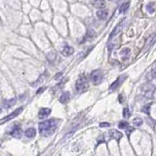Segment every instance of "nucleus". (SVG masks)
Listing matches in <instances>:
<instances>
[{
	"mask_svg": "<svg viewBox=\"0 0 156 156\" xmlns=\"http://www.w3.org/2000/svg\"><path fill=\"white\" fill-rule=\"evenodd\" d=\"M125 78H126V75H124V76H120V77L117 78V79L110 85V90H111V91H116L117 89H118V87L121 85V83H123V81H124Z\"/></svg>",
	"mask_w": 156,
	"mask_h": 156,
	"instance_id": "nucleus-7",
	"label": "nucleus"
},
{
	"mask_svg": "<svg viewBox=\"0 0 156 156\" xmlns=\"http://www.w3.org/2000/svg\"><path fill=\"white\" fill-rule=\"evenodd\" d=\"M133 131H134V128H129V127H128V128H127V134H128V135L130 136V134H131Z\"/></svg>",
	"mask_w": 156,
	"mask_h": 156,
	"instance_id": "nucleus-26",
	"label": "nucleus"
},
{
	"mask_svg": "<svg viewBox=\"0 0 156 156\" xmlns=\"http://www.w3.org/2000/svg\"><path fill=\"white\" fill-rule=\"evenodd\" d=\"M88 88H89V83H88L86 76L81 75L75 83V89H76L77 93H79V94L84 93L88 90Z\"/></svg>",
	"mask_w": 156,
	"mask_h": 156,
	"instance_id": "nucleus-2",
	"label": "nucleus"
},
{
	"mask_svg": "<svg viewBox=\"0 0 156 156\" xmlns=\"http://www.w3.org/2000/svg\"><path fill=\"white\" fill-rule=\"evenodd\" d=\"M58 123V120L56 118H51L49 120L43 121L41 123H39V132L44 136H52L57 130Z\"/></svg>",
	"mask_w": 156,
	"mask_h": 156,
	"instance_id": "nucleus-1",
	"label": "nucleus"
},
{
	"mask_svg": "<svg viewBox=\"0 0 156 156\" xmlns=\"http://www.w3.org/2000/svg\"><path fill=\"white\" fill-rule=\"evenodd\" d=\"M102 78H104V72L101 69H96L94 71H92L90 74V79L95 85H99L102 81Z\"/></svg>",
	"mask_w": 156,
	"mask_h": 156,
	"instance_id": "nucleus-3",
	"label": "nucleus"
},
{
	"mask_svg": "<svg viewBox=\"0 0 156 156\" xmlns=\"http://www.w3.org/2000/svg\"><path fill=\"white\" fill-rule=\"evenodd\" d=\"M100 126L101 127H108L109 126V123H105H105H101Z\"/></svg>",
	"mask_w": 156,
	"mask_h": 156,
	"instance_id": "nucleus-28",
	"label": "nucleus"
},
{
	"mask_svg": "<svg viewBox=\"0 0 156 156\" xmlns=\"http://www.w3.org/2000/svg\"><path fill=\"white\" fill-rule=\"evenodd\" d=\"M146 10H147L148 13H153L154 12V3L153 2H150L146 5Z\"/></svg>",
	"mask_w": 156,
	"mask_h": 156,
	"instance_id": "nucleus-21",
	"label": "nucleus"
},
{
	"mask_svg": "<svg viewBox=\"0 0 156 156\" xmlns=\"http://www.w3.org/2000/svg\"><path fill=\"white\" fill-rule=\"evenodd\" d=\"M122 28H123V22H120V23L115 27V28L113 29V30L111 31L110 35H109V39H112L113 37H115L118 33H120V32L122 31Z\"/></svg>",
	"mask_w": 156,
	"mask_h": 156,
	"instance_id": "nucleus-8",
	"label": "nucleus"
},
{
	"mask_svg": "<svg viewBox=\"0 0 156 156\" xmlns=\"http://www.w3.org/2000/svg\"><path fill=\"white\" fill-rule=\"evenodd\" d=\"M129 7H130V1H126V2H124V3L120 6L119 12H120L121 14H122V13H125V12L127 11V10L129 9Z\"/></svg>",
	"mask_w": 156,
	"mask_h": 156,
	"instance_id": "nucleus-20",
	"label": "nucleus"
},
{
	"mask_svg": "<svg viewBox=\"0 0 156 156\" xmlns=\"http://www.w3.org/2000/svg\"><path fill=\"white\" fill-rule=\"evenodd\" d=\"M51 108H45V107H43V108H40L39 110V113H38V116L40 119H43V118H46L47 116H49L51 114Z\"/></svg>",
	"mask_w": 156,
	"mask_h": 156,
	"instance_id": "nucleus-9",
	"label": "nucleus"
},
{
	"mask_svg": "<svg viewBox=\"0 0 156 156\" xmlns=\"http://www.w3.org/2000/svg\"><path fill=\"white\" fill-rule=\"evenodd\" d=\"M44 90H45V88H44V87H43V88H42V89H39V90L37 91V93H36V94H39V93H42V92H43Z\"/></svg>",
	"mask_w": 156,
	"mask_h": 156,
	"instance_id": "nucleus-29",
	"label": "nucleus"
},
{
	"mask_svg": "<svg viewBox=\"0 0 156 156\" xmlns=\"http://www.w3.org/2000/svg\"><path fill=\"white\" fill-rule=\"evenodd\" d=\"M93 5H94L96 8L102 9L105 7V0H93Z\"/></svg>",
	"mask_w": 156,
	"mask_h": 156,
	"instance_id": "nucleus-16",
	"label": "nucleus"
},
{
	"mask_svg": "<svg viewBox=\"0 0 156 156\" xmlns=\"http://www.w3.org/2000/svg\"><path fill=\"white\" fill-rule=\"evenodd\" d=\"M69 100H70V94L68 92H65L60 97V102H62V104H67Z\"/></svg>",
	"mask_w": 156,
	"mask_h": 156,
	"instance_id": "nucleus-13",
	"label": "nucleus"
},
{
	"mask_svg": "<svg viewBox=\"0 0 156 156\" xmlns=\"http://www.w3.org/2000/svg\"><path fill=\"white\" fill-rule=\"evenodd\" d=\"M107 15H108V12L104 8L100 9L99 11H97V17L99 20H105L107 18Z\"/></svg>",
	"mask_w": 156,
	"mask_h": 156,
	"instance_id": "nucleus-11",
	"label": "nucleus"
},
{
	"mask_svg": "<svg viewBox=\"0 0 156 156\" xmlns=\"http://www.w3.org/2000/svg\"><path fill=\"white\" fill-rule=\"evenodd\" d=\"M94 36H95V31L94 30H88L87 33H86V35H85V37L83 38V40L81 41V43L87 41V39H92Z\"/></svg>",
	"mask_w": 156,
	"mask_h": 156,
	"instance_id": "nucleus-19",
	"label": "nucleus"
},
{
	"mask_svg": "<svg viewBox=\"0 0 156 156\" xmlns=\"http://www.w3.org/2000/svg\"><path fill=\"white\" fill-rule=\"evenodd\" d=\"M73 52H74V49H73L72 47H70V46H65V48H63V50H62V55L68 57V56L72 55Z\"/></svg>",
	"mask_w": 156,
	"mask_h": 156,
	"instance_id": "nucleus-17",
	"label": "nucleus"
},
{
	"mask_svg": "<svg viewBox=\"0 0 156 156\" xmlns=\"http://www.w3.org/2000/svg\"><path fill=\"white\" fill-rule=\"evenodd\" d=\"M22 134H23V132H22V128H21V126H20L19 124H15L13 126V128L12 130L10 131V135L13 136L14 138H16V139H21V136H22Z\"/></svg>",
	"mask_w": 156,
	"mask_h": 156,
	"instance_id": "nucleus-5",
	"label": "nucleus"
},
{
	"mask_svg": "<svg viewBox=\"0 0 156 156\" xmlns=\"http://www.w3.org/2000/svg\"><path fill=\"white\" fill-rule=\"evenodd\" d=\"M123 116H124V118H129V117L131 116V112H130L129 108L125 107V108L123 109Z\"/></svg>",
	"mask_w": 156,
	"mask_h": 156,
	"instance_id": "nucleus-24",
	"label": "nucleus"
},
{
	"mask_svg": "<svg viewBox=\"0 0 156 156\" xmlns=\"http://www.w3.org/2000/svg\"><path fill=\"white\" fill-rule=\"evenodd\" d=\"M110 136L116 140H119L122 138V133H120V132L116 131V130H113V131L110 132Z\"/></svg>",
	"mask_w": 156,
	"mask_h": 156,
	"instance_id": "nucleus-18",
	"label": "nucleus"
},
{
	"mask_svg": "<svg viewBox=\"0 0 156 156\" xmlns=\"http://www.w3.org/2000/svg\"><path fill=\"white\" fill-rule=\"evenodd\" d=\"M118 127H119L120 129H127V128H128V127H130V126H129V124H128V122H126V121H121V122H119Z\"/></svg>",
	"mask_w": 156,
	"mask_h": 156,
	"instance_id": "nucleus-23",
	"label": "nucleus"
},
{
	"mask_svg": "<svg viewBox=\"0 0 156 156\" xmlns=\"http://www.w3.org/2000/svg\"><path fill=\"white\" fill-rule=\"evenodd\" d=\"M120 55H121V58L123 61H126L127 58H129L130 56V49L129 48H124L122 49V51L120 52Z\"/></svg>",
	"mask_w": 156,
	"mask_h": 156,
	"instance_id": "nucleus-15",
	"label": "nucleus"
},
{
	"mask_svg": "<svg viewBox=\"0 0 156 156\" xmlns=\"http://www.w3.org/2000/svg\"><path fill=\"white\" fill-rule=\"evenodd\" d=\"M133 124L135 126H141L143 125V119L140 118V117H136V118L133 120Z\"/></svg>",
	"mask_w": 156,
	"mask_h": 156,
	"instance_id": "nucleus-22",
	"label": "nucleus"
},
{
	"mask_svg": "<svg viewBox=\"0 0 156 156\" xmlns=\"http://www.w3.org/2000/svg\"><path fill=\"white\" fill-rule=\"evenodd\" d=\"M24 135H26L27 138H29V139L34 138L36 135V130L34 128H28L27 130H26V132H24Z\"/></svg>",
	"mask_w": 156,
	"mask_h": 156,
	"instance_id": "nucleus-14",
	"label": "nucleus"
},
{
	"mask_svg": "<svg viewBox=\"0 0 156 156\" xmlns=\"http://www.w3.org/2000/svg\"><path fill=\"white\" fill-rule=\"evenodd\" d=\"M154 91H155V86L154 85H150L149 84V85H146V86L143 87V93H144L146 98H148V99L152 98Z\"/></svg>",
	"mask_w": 156,
	"mask_h": 156,
	"instance_id": "nucleus-6",
	"label": "nucleus"
},
{
	"mask_svg": "<svg viewBox=\"0 0 156 156\" xmlns=\"http://www.w3.org/2000/svg\"><path fill=\"white\" fill-rule=\"evenodd\" d=\"M149 107H150V104L149 105H147L146 106H144L143 107V112H144V113H146V114H148L149 113Z\"/></svg>",
	"mask_w": 156,
	"mask_h": 156,
	"instance_id": "nucleus-25",
	"label": "nucleus"
},
{
	"mask_svg": "<svg viewBox=\"0 0 156 156\" xmlns=\"http://www.w3.org/2000/svg\"><path fill=\"white\" fill-rule=\"evenodd\" d=\"M15 104H16V99H11V100L4 101L2 102V106H3V108L8 109V108H10V107H12Z\"/></svg>",
	"mask_w": 156,
	"mask_h": 156,
	"instance_id": "nucleus-12",
	"label": "nucleus"
},
{
	"mask_svg": "<svg viewBox=\"0 0 156 156\" xmlns=\"http://www.w3.org/2000/svg\"><path fill=\"white\" fill-rule=\"evenodd\" d=\"M119 101L121 102V104L124 101V98H123V95H122V94H120V95H119Z\"/></svg>",
	"mask_w": 156,
	"mask_h": 156,
	"instance_id": "nucleus-27",
	"label": "nucleus"
},
{
	"mask_svg": "<svg viewBox=\"0 0 156 156\" xmlns=\"http://www.w3.org/2000/svg\"><path fill=\"white\" fill-rule=\"evenodd\" d=\"M23 106H22V107H19L18 109L14 110L11 114L7 115L4 119H1V120H0V123H5V122H8V121H10V120H12L13 118H15V117H17L18 115L21 114V112L23 111Z\"/></svg>",
	"mask_w": 156,
	"mask_h": 156,
	"instance_id": "nucleus-4",
	"label": "nucleus"
},
{
	"mask_svg": "<svg viewBox=\"0 0 156 156\" xmlns=\"http://www.w3.org/2000/svg\"><path fill=\"white\" fill-rule=\"evenodd\" d=\"M146 79L147 80L156 79V62H155V65L151 67L150 71L147 73V75H146Z\"/></svg>",
	"mask_w": 156,
	"mask_h": 156,
	"instance_id": "nucleus-10",
	"label": "nucleus"
}]
</instances>
